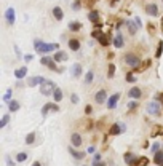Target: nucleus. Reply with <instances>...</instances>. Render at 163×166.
<instances>
[{
	"label": "nucleus",
	"mask_w": 163,
	"mask_h": 166,
	"mask_svg": "<svg viewBox=\"0 0 163 166\" xmlns=\"http://www.w3.org/2000/svg\"><path fill=\"white\" fill-rule=\"evenodd\" d=\"M123 62H125L128 67L138 70L142 64V58H141V54H138L136 51H128L123 54Z\"/></svg>",
	"instance_id": "nucleus-1"
},
{
	"label": "nucleus",
	"mask_w": 163,
	"mask_h": 166,
	"mask_svg": "<svg viewBox=\"0 0 163 166\" xmlns=\"http://www.w3.org/2000/svg\"><path fill=\"white\" fill-rule=\"evenodd\" d=\"M67 46H69L70 51H80V48H82V43H80L78 38H70V40L67 42Z\"/></svg>",
	"instance_id": "nucleus-18"
},
{
	"label": "nucleus",
	"mask_w": 163,
	"mask_h": 166,
	"mask_svg": "<svg viewBox=\"0 0 163 166\" xmlns=\"http://www.w3.org/2000/svg\"><path fill=\"white\" fill-rule=\"evenodd\" d=\"M72 10L74 11L82 10V0H74V2H72Z\"/></svg>",
	"instance_id": "nucleus-38"
},
{
	"label": "nucleus",
	"mask_w": 163,
	"mask_h": 166,
	"mask_svg": "<svg viewBox=\"0 0 163 166\" xmlns=\"http://www.w3.org/2000/svg\"><path fill=\"white\" fill-rule=\"evenodd\" d=\"M134 22H136V26H138V27H142V21H141V18H139V16L134 18Z\"/></svg>",
	"instance_id": "nucleus-47"
},
{
	"label": "nucleus",
	"mask_w": 163,
	"mask_h": 166,
	"mask_svg": "<svg viewBox=\"0 0 163 166\" xmlns=\"http://www.w3.org/2000/svg\"><path fill=\"white\" fill-rule=\"evenodd\" d=\"M160 147H162V144H160V142H153V144H152V147H150V150H152V153H157V152H160Z\"/></svg>",
	"instance_id": "nucleus-40"
},
{
	"label": "nucleus",
	"mask_w": 163,
	"mask_h": 166,
	"mask_svg": "<svg viewBox=\"0 0 163 166\" xmlns=\"http://www.w3.org/2000/svg\"><path fill=\"white\" fill-rule=\"evenodd\" d=\"M94 82V70H88L87 73H85V78H83V83L85 85H93Z\"/></svg>",
	"instance_id": "nucleus-27"
},
{
	"label": "nucleus",
	"mask_w": 163,
	"mask_h": 166,
	"mask_svg": "<svg viewBox=\"0 0 163 166\" xmlns=\"http://www.w3.org/2000/svg\"><path fill=\"white\" fill-rule=\"evenodd\" d=\"M82 166H90V165H82Z\"/></svg>",
	"instance_id": "nucleus-53"
},
{
	"label": "nucleus",
	"mask_w": 163,
	"mask_h": 166,
	"mask_svg": "<svg viewBox=\"0 0 163 166\" xmlns=\"http://www.w3.org/2000/svg\"><path fill=\"white\" fill-rule=\"evenodd\" d=\"M136 107H138V101H134V99H131L128 104H126V109H130V110H134Z\"/></svg>",
	"instance_id": "nucleus-39"
},
{
	"label": "nucleus",
	"mask_w": 163,
	"mask_h": 166,
	"mask_svg": "<svg viewBox=\"0 0 163 166\" xmlns=\"http://www.w3.org/2000/svg\"><path fill=\"white\" fill-rule=\"evenodd\" d=\"M23 59H24L26 62H31L32 59H34V54H26V56H23Z\"/></svg>",
	"instance_id": "nucleus-46"
},
{
	"label": "nucleus",
	"mask_w": 163,
	"mask_h": 166,
	"mask_svg": "<svg viewBox=\"0 0 163 166\" xmlns=\"http://www.w3.org/2000/svg\"><path fill=\"white\" fill-rule=\"evenodd\" d=\"M162 150H163V145H162Z\"/></svg>",
	"instance_id": "nucleus-54"
},
{
	"label": "nucleus",
	"mask_w": 163,
	"mask_h": 166,
	"mask_svg": "<svg viewBox=\"0 0 163 166\" xmlns=\"http://www.w3.org/2000/svg\"><path fill=\"white\" fill-rule=\"evenodd\" d=\"M85 114H87V115H91V114H93V107H91L90 104H88V105H85Z\"/></svg>",
	"instance_id": "nucleus-45"
},
{
	"label": "nucleus",
	"mask_w": 163,
	"mask_h": 166,
	"mask_svg": "<svg viewBox=\"0 0 163 166\" xmlns=\"http://www.w3.org/2000/svg\"><path fill=\"white\" fill-rule=\"evenodd\" d=\"M21 86H24V83H23V80H18V82H16V88H21Z\"/></svg>",
	"instance_id": "nucleus-50"
},
{
	"label": "nucleus",
	"mask_w": 163,
	"mask_h": 166,
	"mask_svg": "<svg viewBox=\"0 0 163 166\" xmlns=\"http://www.w3.org/2000/svg\"><path fill=\"white\" fill-rule=\"evenodd\" d=\"M91 166H106V163L104 161H93Z\"/></svg>",
	"instance_id": "nucleus-49"
},
{
	"label": "nucleus",
	"mask_w": 163,
	"mask_h": 166,
	"mask_svg": "<svg viewBox=\"0 0 163 166\" xmlns=\"http://www.w3.org/2000/svg\"><path fill=\"white\" fill-rule=\"evenodd\" d=\"M82 144H83V139H82V134L80 133H72L70 134V145H74V147H82Z\"/></svg>",
	"instance_id": "nucleus-13"
},
{
	"label": "nucleus",
	"mask_w": 163,
	"mask_h": 166,
	"mask_svg": "<svg viewBox=\"0 0 163 166\" xmlns=\"http://www.w3.org/2000/svg\"><path fill=\"white\" fill-rule=\"evenodd\" d=\"M123 158H125V163H126L128 166H134V165H136V160H138V156H136L134 153H131V152H126Z\"/></svg>",
	"instance_id": "nucleus-23"
},
{
	"label": "nucleus",
	"mask_w": 163,
	"mask_h": 166,
	"mask_svg": "<svg viewBox=\"0 0 163 166\" xmlns=\"http://www.w3.org/2000/svg\"><path fill=\"white\" fill-rule=\"evenodd\" d=\"M162 102H158V101H150L149 104L146 105V110L149 115H152V117H160L162 115Z\"/></svg>",
	"instance_id": "nucleus-3"
},
{
	"label": "nucleus",
	"mask_w": 163,
	"mask_h": 166,
	"mask_svg": "<svg viewBox=\"0 0 163 166\" xmlns=\"http://www.w3.org/2000/svg\"><path fill=\"white\" fill-rule=\"evenodd\" d=\"M5 21H7L8 26H13L14 22H16V13H14L13 8H7V11H5Z\"/></svg>",
	"instance_id": "nucleus-11"
},
{
	"label": "nucleus",
	"mask_w": 163,
	"mask_h": 166,
	"mask_svg": "<svg viewBox=\"0 0 163 166\" xmlns=\"http://www.w3.org/2000/svg\"><path fill=\"white\" fill-rule=\"evenodd\" d=\"M125 131H126V126L123 123H120V121H115L110 128H109V134H110V136H120V134H123Z\"/></svg>",
	"instance_id": "nucleus-4"
},
{
	"label": "nucleus",
	"mask_w": 163,
	"mask_h": 166,
	"mask_svg": "<svg viewBox=\"0 0 163 166\" xmlns=\"http://www.w3.org/2000/svg\"><path fill=\"white\" fill-rule=\"evenodd\" d=\"M82 73H83V66H82L80 62L72 64V67H70V75H72L74 78H80V77H82Z\"/></svg>",
	"instance_id": "nucleus-10"
},
{
	"label": "nucleus",
	"mask_w": 163,
	"mask_h": 166,
	"mask_svg": "<svg viewBox=\"0 0 163 166\" xmlns=\"http://www.w3.org/2000/svg\"><path fill=\"white\" fill-rule=\"evenodd\" d=\"M45 82H46L45 77H42V75H34V77H29L26 83H27L29 88H35V86H40V85H43Z\"/></svg>",
	"instance_id": "nucleus-5"
},
{
	"label": "nucleus",
	"mask_w": 163,
	"mask_h": 166,
	"mask_svg": "<svg viewBox=\"0 0 163 166\" xmlns=\"http://www.w3.org/2000/svg\"><path fill=\"white\" fill-rule=\"evenodd\" d=\"M27 158H29L27 152H18V153H16V156H14V160H16L18 163H24V161H27Z\"/></svg>",
	"instance_id": "nucleus-31"
},
{
	"label": "nucleus",
	"mask_w": 163,
	"mask_h": 166,
	"mask_svg": "<svg viewBox=\"0 0 163 166\" xmlns=\"http://www.w3.org/2000/svg\"><path fill=\"white\" fill-rule=\"evenodd\" d=\"M120 96H121L120 93H114L112 96H109V101H107V109L109 110H114V109L117 107L118 101H120Z\"/></svg>",
	"instance_id": "nucleus-12"
},
{
	"label": "nucleus",
	"mask_w": 163,
	"mask_h": 166,
	"mask_svg": "<svg viewBox=\"0 0 163 166\" xmlns=\"http://www.w3.org/2000/svg\"><path fill=\"white\" fill-rule=\"evenodd\" d=\"M147 165H149V158H147V156H141V158L138 156L134 166H147Z\"/></svg>",
	"instance_id": "nucleus-34"
},
{
	"label": "nucleus",
	"mask_w": 163,
	"mask_h": 166,
	"mask_svg": "<svg viewBox=\"0 0 163 166\" xmlns=\"http://www.w3.org/2000/svg\"><path fill=\"white\" fill-rule=\"evenodd\" d=\"M53 102H61V101L64 99V93H63V90H61V88H56L55 91H53Z\"/></svg>",
	"instance_id": "nucleus-24"
},
{
	"label": "nucleus",
	"mask_w": 163,
	"mask_h": 166,
	"mask_svg": "<svg viewBox=\"0 0 163 166\" xmlns=\"http://www.w3.org/2000/svg\"><path fill=\"white\" fill-rule=\"evenodd\" d=\"M69 153L72 155V158H74V160H77V161H80V160H83V158H85V155H87L85 152H80V150H75V147H74V145H70V147H69Z\"/></svg>",
	"instance_id": "nucleus-15"
},
{
	"label": "nucleus",
	"mask_w": 163,
	"mask_h": 166,
	"mask_svg": "<svg viewBox=\"0 0 163 166\" xmlns=\"http://www.w3.org/2000/svg\"><path fill=\"white\" fill-rule=\"evenodd\" d=\"M144 10H146V13L149 16H158V7H157V3H147Z\"/></svg>",
	"instance_id": "nucleus-19"
},
{
	"label": "nucleus",
	"mask_w": 163,
	"mask_h": 166,
	"mask_svg": "<svg viewBox=\"0 0 163 166\" xmlns=\"http://www.w3.org/2000/svg\"><path fill=\"white\" fill-rule=\"evenodd\" d=\"M98 43H99L101 46H109V45H110V40H109V34H101L99 37H98Z\"/></svg>",
	"instance_id": "nucleus-26"
},
{
	"label": "nucleus",
	"mask_w": 163,
	"mask_h": 166,
	"mask_svg": "<svg viewBox=\"0 0 163 166\" xmlns=\"http://www.w3.org/2000/svg\"><path fill=\"white\" fill-rule=\"evenodd\" d=\"M107 101H109V96H107V91H106L104 88H101V90L96 91V94H94V102L102 105V104H106Z\"/></svg>",
	"instance_id": "nucleus-6"
},
{
	"label": "nucleus",
	"mask_w": 163,
	"mask_h": 166,
	"mask_svg": "<svg viewBox=\"0 0 163 166\" xmlns=\"http://www.w3.org/2000/svg\"><path fill=\"white\" fill-rule=\"evenodd\" d=\"M125 26H126V29H128V32H130V35H131V37H134L136 35V32H138V26H136V22L133 19H126L125 21Z\"/></svg>",
	"instance_id": "nucleus-17"
},
{
	"label": "nucleus",
	"mask_w": 163,
	"mask_h": 166,
	"mask_svg": "<svg viewBox=\"0 0 163 166\" xmlns=\"http://www.w3.org/2000/svg\"><path fill=\"white\" fill-rule=\"evenodd\" d=\"M87 153H90V155H94V153H96V147H94V145H90V147L87 149Z\"/></svg>",
	"instance_id": "nucleus-44"
},
{
	"label": "nucleus",
	"mask_w": 163,
	"mask_h": 166,
	"mask_svg": "<svg viewBox=\"0 0 163 166\" xmlns=\"http://www.w3.org/2000/svg\"><path fill=\"white\" fill-rule=\"evenodd\" d=\"M8 121H10V114H5L3 117H2V121H0V129H3L8 124Z\"/></svg>",
	"instance_id": "nucleus-36"
},
{
	"label": "nucleus",
	"mask_w": 163,
	"mask_h": 166,
	"mask_svg": "<svg viewBox=\"0 0 163 166\" xmlns=\"http://www.w3.org/2000/svg\"><path fill=\"white\" fill-rule=\"evenodd\" d=\"M112 46L117 48V50L125 46V37H123V34H121L120 31H117V34L114 35V38H112Z\"/></svg>",
	"instance_id": "nucleus-7"
},
{
	"label": "nucleus",
	"mask_w": 163,
	"mask_h": 166,
	"mask_svg": "<svg viewBox=\"0 0 163 166\" xmlns=\"http://www.w3.org/2000/svg\"><path fill=\"white\" fill-rule=\"evenodd\" d=\"M50 112H59V105H58V102H46L45 105L42 107V117H43V118H46V115H48Z\"/></svg>",
	"instance_id": "nucleus-8"
},
{
	"label": "nucleus",
	"mask_w": 163,
	"mask_h": 166,
	"mask_svg": "<svg viewBox=\"0 0 163 166\" xmlns=\"http://www.w3.org/2000/svg\"><path fill=\"white\" fill-rule=\"evenodd\" d=\"M32 166H42V163H40V161H34V163H32Z\"/></svg>",
	"instance_id": "nucleus-52"
},
{
	"label": "nucleus",
	"mask_w": 163,
	"mask_h": 166,
	"mask_svg": "<svg viewBox=\"0 0 163 166\" xmlns=\"http://www.w3.org/2000/svg\"><path fill=\"white\" fill-rule=\"evenodd\" d=\"M19 109H21V104H19V101H18V99H11L10 102H8V110H10V112H13V114H14V112H18Z\"/></svg>",
	"instance_id": "nucleus-25"
},
{
	"label": "nucleus",
	"mask_w": 163,
	"mask_h": 166,
	"mask_svg": "<svg viewBox=\"0 0 163 166\" xmlns=\"http://www.w3.org/2000/svg\"><path fill=\"white\" fill-rule=\"evenodd\" d=\"M56 83L53 82V80H46L43 85H40L38 86V91H40V94L42 96H45V97H48V96H53V91L56 90Z\"/></svg>",
	"instance_id": "nucleus-2"
},
{
	"label": "nucleus",
	"mask_w": 163,
	"mask_h": 166,
	"mask_svg": "<svg viewBox=\"0 0 163 166\" xmlns=\"http://www.w3.org/2000/svg\"><path fill=\"white\" fill-rule=\"evenodd\" d=\"M26 77H27V66H23V67L14 70V78L16 80H23V78H26Z\"/></svg>",
	"instance_id": "nucleus-20"
},
{
	"label": "nucleus",
	"mask_w": 163,
	"mask_h": 166,
	"mask_svg": "<svg viewBox=\"0 0 163 166\" xmlns=\"http://www.w3.org/2000/svg\"><path fill=\"white\" fill-rule=\"evenodd\" d=\"M88 19H90L93 24H99L101 22V13L98 10H90L88 11Z\"/></svg>",
	"instance_id": "nucleus-16"
},
{
	"label": "nucleus",
	"mask_w": 163,
	"mask_h": 166,
	"mask_svg": "<svg viewBox=\"0 0 163 166\" xmlns=\"http://www.w3.org/2000/svg\"><path fill=\"white\" fill-rule=\"evenodd\" d=\"M162 54H163V42L160 40L158 45H157V50H155V54H153V58H155V59H160V58H162Z\"/></svg>",
	"instance_id": "nucleus-33"
},
{
	"label": "nucleus",
	"mask_w": 163,
	"mask_h": 166,
	"mask_svg": "<svg viewBox=\"0 0 163 166\" xmlns=\"http://www.w3.org/2000/svg\"><path fill=\"white\" fill-rule=\"evenodd\" d=\"M14 51H16L18 56H21V51H19V48H18V46H14Z\"/></svg>",
	"instance_id": "nucleus-51"
},
{
	"label": "nucleus",
	"mask_w": 163,
	"mask_h": 166,
	"mask_svg": "<svg viewBox=\"0 0 163 166\" xmlns=\"http://www.w3.org/2000/svg\"><path fill=\"white\" fill-rule=\"evenodd\" d=\"M51 14H53V18H55L56 21H63L64 19V11H63L61 7H53Z\"/></svg>",
	"instance_id": "nucleus-21"
},
{
	"label": "nucleus",
	"mask_w": 163,
	"mask_h": 166,
	"mask_svg": "<svg viewBox=\"0 0 163 166\" xmlns=\"http://www.w3.org/2000/svg\"><path fill=\"white\" fill-rule=\"evenodd\" d=\"M11 94H13V90H11V88H8L7 91H5V94H3V102H10L11 101Z\"/></svg>",
	"instance_id": "nucleus-37"
},
{
	"label": "nucleus",
	"mask_w": 163,
	"mask_h": 166,
	"mask_svg": "<svg viewBox=\"0 0 163 166\" xmlns=\"http://www.w3.org/2000/svg\"><path fill=\"white\" fill-rule=\"evenodd\" d=\"M153 163H155L157 166H163V150L153 153Z\"/></svg>",
	"instance_id": "nucleus-28"
},
{
	"label": "nucleus",
	"mask_w": 163,
	"mask_h": 166,
	"mask_svg": "<svg viewBox=\"0 0 163 166\" xmlns=\"http://www.w3.org/2000/svg\"><path fill=\"white\" fill-rule=\"evenodd\" d=\"M70 102H72V104H78L80 102V97H78V94H77V93L70 94Z\"/></svg>",
	"instance_id": "nucleus-42"
},
{
	"label": "nucleus",
	"mask_w": 163,
	"mask_h": 166,
	"mask_svg": "<svg viewBox=\"0 0 163 166\" xmlns=\"http://www.w3.org/2000/svg\"><path fill=\"white\" fill-rule=\"evenodd\" d=\"M101 158H102V155H101V153H94L93 161H101Z\"/></svg>",
	"instance_id": "nucleus-48"
},
{
	"label": "nucleus",
	"mask_w": 163,
	"mask_h": 166,
	"mask_svg": "<svg viewBox=\"0 0 163 166\" xmlns=\"http://www.w3.org/2000/svg\"><path fill=\"white\" fill-rule=\"evenodd\" d=\"M142 94H144V91H142V88H139V86H131L128 90V97L130 99L139 101L142 97Z\"/></svg>",
	"instance_id": "nucleus-9"
},
{
	"label": "nucleus",
	"mask_w": 163,
	"mask_h": 166,
	"mask_svg": "<svg viewBox=\"0 0 163 166\" xmlns=\"http://www.w3.org/2000/svg\"><path fill=\"white\" fill-rule=\"evenodd\" d=\"M107 78L110 80V78H114V75H115V64L114 62H110V64H109V67H107Z\"/></svg>",
	"instance_id": "nucleus-35"
},
{
	"label": "nucleus",
	"mask_w": 163,
	"mask_h": 166,
	"mask_svg": "<svg viewBox=\"0 0 163 166\" xmlns=\"http://www.w3.org/2000/svg\"><path fill=\"white\" fill-rule=\"evenodd\" d=\"M45 43H46V42H43L42 38H35V40H34V50H35L37 54L42 56V50H43V46H45Z\"/></svg>",
	"instance_id": "nucleus-22"
},
{
	"label": "nucleus",
	"mask_w": 163,
	"mask_h": 166,
	"mask_svg": "<svg viewBox=\"0 0 163 166\" xmlns=\"http://www.w3.org/2000/svg\"><path fill=\"white\" fill-rule=\"evenodd\" d=\"M35 137H37V133H35V131H32V133H29V134H26V139H24L26 145H32V144L35 142Z\"/></svg>",
	"instance_id": "nucleus-29"
},
{
	"label": "nucleus",
	"mask_w": 163,
	"mask_h": 166,
	"mask_svg": "<svg viewBox=\"0 0 163 166\" xmlns=\"http://www.w3.org/2000/svg\"><path fill=\"white\" fill-rule=\"evenodd\" d=\"M51 56H53V59H55V61L58 62V64H59V62H66L67 59H69L67 53H66V51H63V50H58V51H56V53H53Z\"/></svg>",
	"instance_id": "nucleus-14"
},
{
	"label": "nucleus",
	"mask_w": 163,
	"mask_h": 166,
	"mask_svg": "<svg viewBox=\"0 0 163 166\" xmlns=\"http://www.w3.org/2000/svg\"><path fill=\"white\" fill-rule=\"evenodd\" d=\"M67 27H69V31H70V32H78L80 29H82V24H80L78 21H70Z\"/></svg>",
	"instance_id": "nucleus-30"
},
{
	"label": "nucleus",
	"mask_w": 163,
	"mask_h": 166,
	"mask_svg": "<svg viewBox=\"0 0 163 166\" xmlns=\"http://www.w3.org/2000/svg\"><path fill=\"white\" fill-rule=\"evenodd\" d=\"M125 78H126V82H128V83H136V82H138V77L134 75V70H128L126 75H125Z\"/></svg>",
	"instance_id": "nucleus-32"
},
{
	"label": "nucleus",
	"mask_w": 163,
	"mask_h": 166,
	"mask_svg": "<svg viewBox=\"0 0 163 166\" xmlns=\"http://www.w3.org/2000/svg\"><path fill=\"white\" fill-rule=\"evenodd\" d=\"M155 101H158V102H162V107H163V93H158L155 94V97H153Z\"/></svg>",
	"instance_id": "nucleus-43"
},
{
	"label": "nucleus",
	"mask_w": 163,
	"mask_h": 166,
	"mask_svg": "<svg viewBox=\"0 0 163 166\" xmlns=\"http://www.w3.org/2000/svg\"><path fill=\"white\" fill-rule=\"evenodd\" d=\"M5 163H7V166H16L18 161H13L10 155H5Z\"/></svg>",
	"instance_id": "nucleus-41"
}]
</instances>
